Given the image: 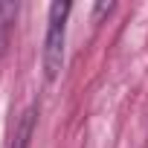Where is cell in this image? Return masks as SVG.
<instances>
[{"label": "cell", "mask_w": 148, "mask_h": 148, "mask_svg": "<svg viewBox=\"0 0 148 148\" xmlns=\"http://www.w3.org/2000/svg\"><path fill=\"white\" fill-rule=\"evenodd\" d=\"M70 3H52L47 18V38H44V76L47 82H55L64 67V44H67V18Z\"/></svg>", "instance_id": "cell-1"}, {"label": "cell", "mask_w": 148, "mask_h": 148, "mask_svg": "<svg viewBox=\"0 0 148 148\" xmlns=\"http://www.w3.org/2000/svg\"><path fill=\"white\" fill-rule=\"evenodd\" d=\"M15 21H18V3L0 0V58L9 52V44L15 35Z\"/></svg>", "instance_id": "cell-2"}, {"label": "cell", "mask_w": 148, "mask_h": 148, "mask_svg": "<svg viewBox=\"0 0 148 148\" xmlns=\"http://www.w3.org/2000/svg\"><path fill=\"white\" fill-rule=\"evenodd\" d=\"M35 113H38L35 108L23 110V116H21V122L15 128V136H12V148H29L32 134H35Z\"/></svg>", "instance_id": "cell-3"}]
</instances>
